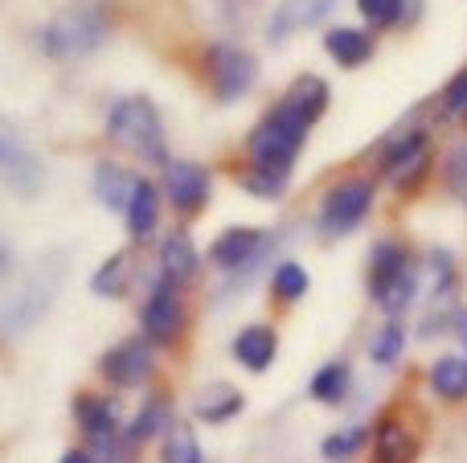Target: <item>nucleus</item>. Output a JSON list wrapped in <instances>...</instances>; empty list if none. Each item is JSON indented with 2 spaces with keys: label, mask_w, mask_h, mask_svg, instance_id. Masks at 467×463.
Returning a JSON list of instances; mask_svg holds the SVG:
<instances>
[{
  "label": "nucleus",
  "mask_w": 467,
  "mask_h": 463,
  "mask_svg": "<svg viewBox=\"0 0 467 463\" xmlns=\"http://www.w3.org/2000/svg\"><path fill=\"white\" fill-rule=\"evenodd\" d=\"M324 111H328V82L316 78V74H299L287 87V95L279 98V107L250 131V160H254V169L291 177V164H296L307 131L320 123Z\"/></svg>",
  "instance_id": "nucleus-1"
},
{
  "label": "nucleus",
  "mask_w": 467,
  "mask_h": 463,
  "mask_svg": "<svg viewBox=\"0 0 467 463\" xmlns=\"http://www.w3.org/2000/svg\"><path fill=\"white\" fill-rule=\"evenodd\" d=\"M111 33V5L107 0H70L54 21L41 29V54L70 62V57H87Z\"/></svg>",
  "instance_id": "nucleus-2"
},
{
  "label": "nucleus",
  "mask_w": 467,
  "mask_h": 463,
  "mask_svg": "<svg viewBox=\"0 0 467 463\" xmlns=\"http://www.w3.org/2000/svg\"><path fill=\"white\" fill-rule=\"evenodd\" d=\"M107 136L131 156H144L152 164H169V136H164L161 111L152 107V98L128 95L119 103H111L107 111Z\"/></svg>",
  "instance_id": "nucleus-3"
},
{
  "label": "nucleus",
  "mask_w": 467,
  "mask_h": 463,
  "mask_svg": "<svg viewBox=\"0 0 467 463\" xmlns=\"http://www.w3.org/2000/svg\"><path fill=\"white\" fill-rule=\"evenodd\" d=\"M205 78H210V90L222 103H234V98L250 95V87L258 78V62L250 49L213 41V46H205Z\"/></svg>",
  "instance_id": "nucleus-4"
},
{
  "label": "nucleus",
  "mask_w": 467,
  "mask_h": 463,
  "mask_svg": "<svg viewBox=\"0 0 467 463\" xmlns=\"http://www.w3.org/2000/svg\"><path fill=\"white\" fill-rule=\"evenodd\" d=\"M369 210H373V180L369 177L340 180V185L328 189V197H324V205H320V230L328 238H340L361 226Z\"/></svg>",
  "instance_id": "nucleus-5"
},
{
  "label": "nucleus",
  "mask_w": 467,
  "mask_h": 463,
  "mask_svg": "<svg viewBox=\"0 0 467 463\" xmlns=\"http://www.w3.org/2000/svg\"><path fill=\"white\" fill-rule=\"evenodd\" d=\"M0 180L21 197H37L46 189V164L41 156L0 119Z\"/></svg>",
  "instance_id": "nucleus-6"
},
{
  "label": "nucleus",
  "mask_w": 467,
  "mask_h": 463,
  "mask_svg": "<svg viewBox=\"0 0 467 463\" xmlns=\"http://www.w3.org/2000/svg\"><path fill=\"white\" fill-rule=\"evenodd\" d=\"M381 169H386V177L394 180L398 189H419V180L431 172V136L427 131H406V136H398L394 144L386 148V156H381Z\"/></svg>",
  "instance_id": "nucleus-7"
},
{
  "label": "nucleus",
  "mask_w": 467,
  "mask_h": 463,
  "mask_svg": "<svg viewBox=\"0 0 467 463\" xmlns=\"http://www.w3.org/2000/svg\"><path fill=\"white\" fill-rule=\"evenodd\" d=\"M144 336L152 345H172L181 336V328H185V304H181L177 295V283H169V279H161V283L152 287V295H148L144 304Z\"/></svg>",
  "instance_id": "nucleus-8"
},
{
  "label": "nucleus",
  "mask_w": 467,
  "mask_h": 463,
  "mask_svg": "<svg viewBox=\"0 0 467 463\" xmlns=\"http://www.w3.org/2000/svg\"><path fill=\"white\" fill-rule=\"evenodd\" d=\"M164 193L181 213H197L210 201V172L193 160H169L164 164Z\"/></svg>",
  "instance_id": "nucleus-9"
},
{
  "label": "nucleus",
  "mask_w": 467,
  "mask_h": 463,
  "mask_svg": "<svg viewBox=\"0 0 467 463\" xmlns=\"http://www.w3.org/2000/svg\"><path fill=\"white\" fill-rule=\"evenodd\" d=\"M99 369H103V377L111 386H119V390L144 386L148 374H152V349H148L144 341H123V345H115L111 353H103Z\"/></svg>",
  "instance_id": "nucleus-10"
},
{
  "label": "nucleus",
  "mask_w": 467,
  "mask_h": 463,
  "mask_svg": "<svg viewBox=\"0 0 467 463\" xmlns=\"http://www.w3.org/2000/svg\"><path fill=\"white\" fill-rule=\"evenodd\" d=\"M263 246H266V234H263V230H254V226H234V230H226V234H222L218 242L210 246V259L218 262L222 271H242V267H250V262L263 254Z\"/></svg>",
  "instance_id": "nucleus-11"
},
{
  "label": "nucleus",
  "mask_w": 467,
  "mask_h": 463,
  "mask_svg": "<svg viewBox=\"0 0 467 463\" xmlns=\"http://www.w3.org/2000/svg\"><path fill=\"white\" fill-rule=\"evenodd\" d=\"M332 8H337V0H283V5L275 8L271 25H266V37L283 41V37H291V33L307 29V25H320Z\"/></svg>",
  "instance_id": "nucleus-12"
},
{
  "label": "nucleus",
  "mask_w": 467,
  "mask_h": 463,
  "mask_svg": "<svg viewBox=\"0 0 467 463\" xmlns=\"http://www.w3.org/2000/svg\"><path fill=\"white\" fill-rule=\"evenodd\" d=\"M373 459L378 463H414L419 459V439L410 435V427L398 418H381L373 431Z\"/></svg>",
  "instance_id": "nucleus-13"
},
{
  "label": "nucleus",
  "mask_w": 467,
  "mask_h": 463,
  "mask_svg": "<svg viewBox=\"0 0 467 463\" xmlns=\"http://www.w3.org/2000/svg\"><path fill=\"white\" fill-rule=\"evenodd\" d=\"M275 353H279V336L266 324H250L234 336V357H238V365H246L250 374H263L275 361Z\"/></svg>",
  "instance_id": "nucleus-14"
},
{
  "label": "nucleus",
  "mask_w": 467,
  "mask_h": 463,
  "mask_svg": "<svg viewBox=\"0 0 467 463\" xmlns=\"http://www.w3.org/2000/svg\"><path fill=\"white\" fill-rule=\"evenodd\" d=\"M128 234L136 238V242H144V238L156 234V221H161V189L152 185V180L140 177L136 189H131V201H128Z\"/></svg>",
  "instance_id": "nucleus-15"
},
{
  "label": "nucleus",
  "mask_w": 467,
  "mask_h": 463,
  "mask_svg": "<svg viewBox=\"0 0 467 463\" xmlns=\"http://www.w3.org/2000/svg\"><path fill=\"white\" fill-rule=\"evenodd\" d=\"M197 267H202V259H197L193 238H189L185 230H172V234L161 242V271H164V279H169V283H189V279L197 275Z\"/></svg>",
  "instance_id": "nucleus-16"
},
{
  "label": "nucleus",
  "mask_w": 467,
  "mask_h": 463,
  "mask_svg": "<svg viewBox=\"0 0 467 463\" xmlns=\"http://www.w3.org/2000/svg\"><path fill=\"white\" fill-rule=\"evenodd\" d=\"M324 49H328V57L337 66L353 70V66H365L373 57V37L365 29H348V25H340V29H328Z\"/></svg>",
  "instance_id": "nucleus-17"
},
{
  "label": "nucleus",
  "mask_w": 467,
  "mask_h": 463,
  "mask_svg": "<svg viewBox=\"0 0 467 463\" xmlns=\"http://www.w3.org/2000/svg\"><path fill=\"white\" fill-rule=\"evenodd\" d=\"M136 180H140V177L123 172L119 164H111V160H99V164H95V197L107 205V210H128Z\"/></svg>",
  "instance_id": "nucleus-18"
},
{
  "label": "nucleus",
  "mask_w": 467,
  "mask_h": 463,
  "mask_svg": "<svg viewBox=\"0 0 467 463\" xmlns=\"http://www.w3.org/2000/svg\"><path fill=\"white\" fill-rule=\"evenodd\" d=\"M74 415H78L82 431H87L90 439H103V435H115V431H119V406H115L111 398H95V394H82V398L74 402Z\"/></svg>",
  "instance_id": "nucleus-19"
},
{
  "label": "nucleus",
  "mask_w": 467,
  "mask_h": 463,
  "mask_svg": "<svg viewBox=\"0 0 467 463\" xmlns=\"http://www.w3.org/2000/svg\"><path fill=\"white\" fill-rule=\"evenodd\" d=\"M242 406H246V402H242V394L234 390V386H210V390L197 394L193 415L202 418V423H230Z\"/></svg>",
  "instance_id": "nucleus-20"
},
{
  "label": "nucleus",
  "mask_w": 467,
  "mask_h": 463,
  "mask_svg": "<svg viewBox=\"0 0 467 463\" xmlns=\"http://www.w3.org/2000/svg\"><path fill=\"white\" fill-rule=\"evenodd\" d=\"M131 271H136V262H131L128 251L111 254V259H107L103 267L95 271V279H90V292L103 295V300H115V295H123L131 287Z\"/></svg>",
  "instance_id": "nucleus-21"
},
{
  "label": "nucleus",
  "mask_w": 467,
  "mask_h": 463,
  "mask_svg": "<svg viewBox=\"0 0 467 463\" xmlns=\"http://www.w3.org/2000/svg\"><path fill=\"white\" fill-rule=\"evenodd\" d=\"M431 390L447 402L467 398V357H439L431 365Z\"/></svg>",
  "instance_id": "nucleus-22"
},
{
  "label": "nucleus",
  "mask_w": 467,
  "mask_h": 463,
  "mask_svg": "<svg viewBox=\"0 0 467 463\" xmlns=\"http://www.w3.org/2000/svg\"><path fill=\"white\" fill-rule=\"evenodd\" d=\"M414 295H419V271H414V262H410L402 275H394L386 287H378V292H373V300L381 304V312H386V316H402V312L414 304Z\"/></svg>",
  "instance_id": "nucleus-23"
},
{
  "label": "nucleus",
  "mask_w": 467,
  "mask_h": 463,
  "mask_svg": "<svg viewBox=\"0 0 467 463\" xmlns=\"http://www.w3.org/2000/svg\"><path fill=\"white\" fill-rule=\"evenodd\" d=\"M410 267V254H406V246L398 242H378L369 254V292H378V287H386L394 275H402V271Z\"/></svg>",
  "instance_id": "nucleus-24"
},
{
  "label": "nucleus",
  "mask_w": 467,
  "mask_h": 463,
  "mask_svg": "<svg viewBox=\"0 0 467 463\" xmlns=\"http://www.w3.org/2000/svg\"><path fill=\"white\" fill-rule=\"evenodd\" d=\"M172 427V415H169V402L161 398V394H156V398H148L144 406H140V415L131 418V427H128V439L136 443H148L152 439V435H161V431H169Z\"/></svg>",
  "instance_id": "nucleus-25"
},
{
  "label": "nucleus",
  "mask_w": 467,
  "mask_h": 463,
  "mask_svg": "<svg viewBox=\"0 0 467 463\" xmlns=\"http://www.w3.org/2000/svg\"><path fill=\"white\" fill-rule=\"evenodd\" d=\"M164 463H202V443H197L193 427L189 423H172L164 431V448H161Z\"/></svg>",
  "instance_id": "nucleus-26"
},
{
  "label": "nucleus",
  "mask_w": 467,
  "mask_h": 463,
  "mask_svg": "<svg viewBox=\"0 0 467 463\" xmlns=\"http://www.w3.org/2000/svg\"><path fill=\"white\" fill-rule=\"evenodd\" d=\"M307 390H312L316 402H328V406L345 402V394H348V365H345V361H328V365L312 377V386H307Z\"/></svg>",
  "instance_id": "nucleus-27"
},
{
  "label": "nucleus",
  "mask_w": 467,
  "mask_h": 463,
  "mask_svg": "<svg viewBox=\"0 0 467 463\" xmlns=\"http://www.w3.org/2000/svg\"><path fill=\"white\" fill-rule=\"evenodd\" d=\"M307 287H312V279H307V271L299 267V262H279L271 275V292L279 295L283 304H296L299 295H307Z\"/></svg>",
  "instance_id": "nucleus-28"
},
{
  "label": "nucleus",
  "mask_w": 467,
  "mask_h": 463,
  "mask_svg": "<svg viewBox=\"0 0 467 463\" xmlns=\"http://www.w3.org/2000/svg\"><path fill=\"white\" fill-rule=\"evenodd\" d=\"M402 349H406V328L398 324V320L381 324L378 333H373V341H369V357L378 361V365H394Z\"/></svg>",
  "instance_id": "nucleus-29"
},
{
  "label": "nucleus",
  "mask_w": 467,
  "mask_h": 463,
  "mask_svg": "<svg viewBox=\"0 0 467 463\" xmlns=\"http://www.w3.org/2000/svg\"><path fill=\"white\" fill-rule=\"evenodd\" d=\"M90 459L95 463H136V443L128 439V431L90 439Z\"/></svg>",
  "instance_id": "nucleus-30"
},
{
  "label": "nucleus",
  "mask_w": 467,
  "mask_h": 463,
  "mask_svg": "<svg viewBox=\"0 0 467 463\" xmlns=\"http://www.w3.org/2000/svg\"><path fill=\"white\" fill-rule=\"evenodd\" d=\"M238 185L246 189V193H254V197H283L287 193V177H279V172H266V169H250V172H242L238 177Z\"/></svg>",
  "instance_id": "nucleus-31"
},
{
  "label": "nucleus",
  "mask_w": 467,
  "mask_h": 463,
  "mask_svg": "<svg viewBox=\"0 0 467 463\" xmlns=\"http://www.w3.org/2000/svg\"><path fill=\"white\" fill-rule=\"evenodd\" d=\"M402 5L406 0H357L361 16L378 29H389V25H402Z\"/></svg>",
  "instance_id": "nucleus-32"
},
{
  "label": "nucleus",
  "mask_w": 467,
  "mask_h": 463,
  "mask_svg": "<svg viewBox=\"0 0 467 463\" xmlns=\"http://www.w3.org/2000/svg\"><path fill=\"white\" fill-rule=\"evenodd\" d=\"M443 115L447 119H467V66L443 87Z\"/></svg>",
  "instance_id": "nucleus-33"
},
{
  "label": "nucleus",
  "mask_w": 467,
  "mask_h": 463,
  "mask_svg": "<svg viewBox=\"0 0 467 463\" xmlns=\"http://www.w3.org/2000/svg\"><path fill=\"white\" fill-rule=\"evenodd\" d=\"M443 180H447V189H455V193H467V139H463L460 148H455L451 156H447Z\"/></svg>",
  "instance_id": "nucleus-34"
},
{
  "label": "nucleus",
  "mask_w": 467,
  "mask_h": 463,
  "mask_svg": "<svg viewBox=\"0 0 467 463\" xmlns=\"http://www.w3.org/2000/svg\"><path fill=\"white\" fill-rule=\"evenodd\" d=\"M365 443V431H345V435H328V439H324V459H348L353 456L357 448H361Z\"/></svg>",
  "instance_id": "nucleus-35"
},
{
  "label": "nucleus",
  "mask_w": 467,
  "mask_h": 463,
  "mask_svg": "<svg viewBox=\"0 0 467 463\" xmlns=\"http://www.w3.org/2000/svg\"><path fill=\"white\" fill-rule=\"evenodd\" d=\"M57 463H95V459H90V451H66Z\"/></svg>",
  "instance_id": "nucleus-36"
},
{
  "label": "nucleus",
  "mask_w": 467,
  "mask_h": 463,
  "mask_svg": "<svg viewBox=\"0 0 467 463\" xmlns=\"http://www.w3.org/2000/svg\"><path fill=\"white\" fill-rule=\"evenodd\" d=\"M455 328H460V341L467 345V312H455Z\"/></svg>",
  "instance_id": "nucleus-37"
}]
</instances>
